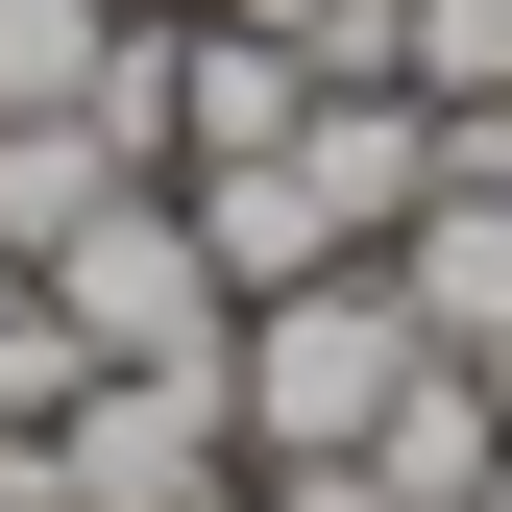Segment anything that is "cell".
Here are the masks:
<instances>
[{"mask_svg": "<svg viewBox=\"0 0 512 512\" xmlns=\"http://www.w3.org/2000/svg\"><path fill=\"white\" fill-rule=\"evenodd\" d=\"M49 317H74V366H220V342H244V293H220V244H196L171 171L49 244Z\"/></svg>", "mask_w": 512, "mask_h": 512, "instance_id": "3", "label": "cell"}, {"mask_svg": "<svg viewBox=\"0 0 512 512\" xmlns=\"http://www.w3.org/2000/svg\"><path fill=\"white\" fill-rule=\"evenodd\" d=\"M98 49H122V0H0V122H74Z\"/></svg>", "mask_w": 512, "mask_h": 512, "instance_id": "7", "label": "cell"}, {"mask_svg": "<svg viewBox=\"0 0 512 512\" xmlns=\"http://www.w3.org/2000/svg\"><path fill=\"white\" fill-rule=\"evenodd\" d=\"M196 512H269V488H196Z\"/></svg>", "mask_w": 512, "mask_h": 512, "instance_id": "11", "label": "cell"}, {"mask_svg": "<svg viewBox=\"0 0 512 512\" xmlns=\"http://www.w3.org/2000/svg\"><path fill=\"white\" fill-rule=\"evenodd\" d=\"M220 25H317V0H220Z\"/></svg>", "mask_w": 512, "mask_h": 512, "instance_id": "10", "label": "cell"}, {"mask_svg": "<svg viewBox=\"0 0 512 512\" xmlns=\"http://www.w3.org/2000/svg\"><path fill=\"white\" fill-rule=\"evenodd\" d=\"M415 366H439V342H415V293H391V269H293V293H244V342H220L244 464H342Z\"/></svg>", "mask_w": 512, "mask_h": 512, "instance_id": "1", "label": "cell"}, {"mask_svg": "<svg viewBox=\"0 0 512 512\" xmlns=\"http://www.w3.org/2000/svg\"><path fill=\"white\" fill-rule=\"evenodd\" d=\"M366 488H391V512H512V415H488V366H464V342L366 415Z\"/></svg>", "mask_w": 512, "mask_h": 512, "instance_id": "4", "label": "cell"}, {"mask_svg": "<svg viewBox=\"0 0 512 512\" xmlns=\"http://www.w3.org/2000/svg\"><path fill=\"white\" fill-rule=\"evenodd\" d=\"M49 391H74V317H49V269H0V464L49 439Z\"/></svg>", "mask_w": 512, "mask_h": 512, "instance_id": "8", "label": "cell"}, {"mask_svg": "<svg viewBox=\"0 0 512 512\" xmlns=\"http://www.w3.org/2000/svg\"><path fill=\"white\" fill-rule=\"evenodd\" d=\"M244 488H269V512H391V488H366V439H342V464H244Z\"/></svg>", "mask_w": 512, "mask_h": 512, "instance_id": "9", "label": "cell"}, {"mask_svg": "<svg viewBox=\"0 0 512 512\" xmlns=\"http://www.w3.org/2000/svg\"><path fill=\"white\" fill-rule=\"evenodd\" d=\"M98 196H147V171L98 147V98H74V122H0V269H49V244H74Z\"/></svg>", "mask_w": 512, "mask_h": 512, "instance_id": "5", "label": "cell"}, {"mask_svg": "<svg viewBox=\"0 0 512 512\" xmlns=\"http://www.w3.org/2000/svg\"><path fill=\"white\" fill-rule=\"evenodd\" d=\"M391 74L439 122H512V0H391Z\"/></svg>", "mask_w": 512, "mask_h": 512, "instance_id": "6", "label": "cell"}, {"mask_svg": "<svg viewBox=\"0 0 512 512\" xmlns=\"http://www.w3.org/2000/svg\"><path fill=\"white\" fill-rule=\"evenodd\" d=\"M196 488H244V391L220 366H74L49 439L0 464V512H196Z\"/></svg>", "mask_w": 512, "mask_h": 512, "instance_id": "2", "label": "cell"}]
</instances>
